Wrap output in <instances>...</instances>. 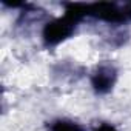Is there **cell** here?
Instances as JSON below:
<instances>
[{"label":"cell","mask_w":131,"mask_h":131,"mask_svg":"<svg viewBox=\"0 0 131 131\" xmlns=\"http://www.w3.org/2000/svg\"><path fill=\"white\" fill-rule=\"evenodd\" d=\"M79 23L80 20L77 17H74L70 13H63V16L52 19L43 26V31H42L43 43L46 46H57L63 43L74 34Z\"/></svg>","instance_id":"cell-1"},{"label":"cell","mask_w":131,"mask_h":131,"mask_svg":"<svg viewBox=\"0 0 131 131\" xmlns=\"http://www.w3.org/2000/svg\"><path fill=\"white\" fill-rule=\"evenodd\" d=\"M86 17H94L108 23H123L128 20L125 8L111 2L86 3Z\"/></svg>","instance_id":"cell-2"},{"label":"cell","mask_w":131,"mask_h":131,"mask_svg":"<svg viewBox=\"0 0 131 131\" xmlns=\"http://www.w3.org/2000/svg\"><path fill=\"white\" fill-rule=\"evenodd\" d=\"M117 80V71L111 65H100L91 76V86L97 94L110 93Z\"/></svg>","instance_id":"cell-3"},{"label":"cell","mask_w":131,"mask_h":131,"mask_svg":"<svg viewBox=\"0 0 131 131\" xmlns=\"http://www.w3.org/2000/svg\"><path fill=\"white\" fill-rule=\"evenodd\" d=\"M49 131H85V126L71 119H57L49 123Z\"/></svg>","instance_id":"cell-4"},{"label":"cell","mask_w":131,"mask_h":131,"mask_svg":"<svg viewBox=\"0 0 131 131\" xmlns=\"http://www.w3.org/2000/svg\"><path fill=\"white\" fill-rule=\"evenodd\" d=\"M93 131H117V128L114 125H111V123H100Z\"/></svg>","instance_id":"cell-5"},{"label":"cell","mask_w":131,"mask_h":131,"mask_svg":"<svg viewBox=\"0 0 131 131\" xmlns=\"http://www.w3.org/2000/svg\"><path fill=\"white\" fill-rule=\"evenodd\" d=\"M123 8H125L126 17H128V20H129V19H131V2H129V3H126V5H123Z\"/></svg>","instance_id":"cell-6"}]
</instances>
